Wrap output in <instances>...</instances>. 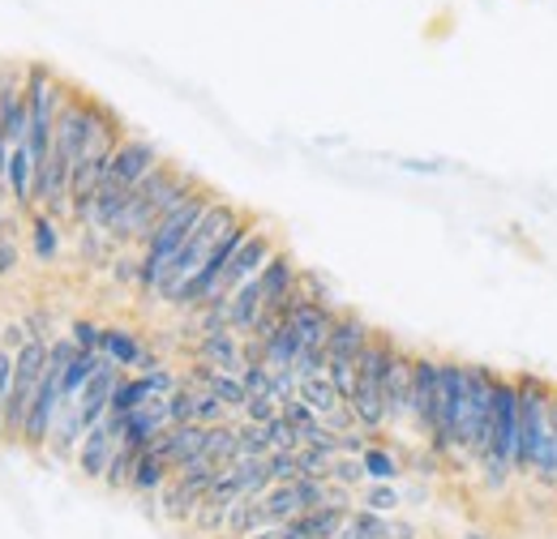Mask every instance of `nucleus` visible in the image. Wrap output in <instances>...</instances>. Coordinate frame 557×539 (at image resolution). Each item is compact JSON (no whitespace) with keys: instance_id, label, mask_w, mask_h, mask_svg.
<instances>
[{"instance_id":"obj_20","label":"nucleus","mask_w":557,"mask_h":539,"mask_svg":"<svg viewBox=\"0 0 557 539\" xmlns=\"http://www.w3.org/2000/svg\"><path fill=\"white\" fill-rule=\"evenodd\" d=\"M103 360H112L116 368H141V360L150 355L138 330L129 326H103V347H99Z\"/></svg>"},{"instance_id":"obj_35","label":"nucleus","mask_w":557,"mask_h":539,"mask_svg":"<svg viewBox=\"0 0 557 539\" xmlns=\"http://www.w3.org/2000/svg\"><path fill=\"white\" fill-rule=\"evenodd\" d=\"M360 505L373 510V514H395V510L404 505V492H399L395 484H369L364 497H360Z\"/></svg>"},{"instance_id":"obj_38","label":"nucleus","mask_w":557,"mask_h":539,"mask_svg":"<svg viewBox=\"0 0 557 539\" xmlns=\"http://www.w3.org/2000/svg\"><path fill=\"white\" fill-rule=\"evenodd\" d=\"M331 484H339V488H356V484H364V463H360V459H351V454H339V459L331 463Z\"/></svg>"},{"instance_id":"obj_11","label":"nucleus","mask_w":557,"mask_h":539,"mask_svg":"<svg viewBox=\"0 0 557 539\" xmlns=\"http://www.w3.org/2000/svg\"><path fill=\"white\" fill-rule=\"evenodd\" d=\"M278 253L275 236L271 231H262V227H253V236L236 249V258L227 262V270H223V296H232L240 283H249V278H258L262 274V266L271 262Z\"/></svg>"},{"instance_id":"obj_26","label":"nucleus","mask_w":557,"mask_h":539,"mask_svg":"<svg viewBox=\"0 0 557 539\" xmlns=\"http://www.w3.org/2000/svg\"><path fill=\"white\" fill-rule=\"evenodd\" d=\"M296 394H300V399H305V403L313 406V411H318V415H322V419H331V415H335V411H339V406H348V399H344V394H339V390H335V381H331V377H326V373H322V377H305V381H300V390H296Z\"/></svg>"},{"instance_id":"obj_39","label":"nucleus","mask_w":557,"mask_h":539,"mask_svg":"<svg viewBox=\"0 0 557 539\" xmlns=\"http://www.w3.org/2000/svg\"><path fill=\"white\" fill-rule=\"evenodd\" d=\"M267 467H271V479H275V484L300 479V459H296V450H275V454L267 459Z\"/></svg>"},{"instance_id":"obj_36","label":"nucleus","mask_w":557,"mask_h":539,"mask_svg":"<svg viewBox=\"0 0 557 539\" xmlns=\"http://www.w3.org/2000/svg\"><path fill=\"white\" fill-rule=\"evenodd\" d=\"M240 381H245L249 399H275V373H271L267 364H245ZM275 403H278V399H275Z\"/></svg>"},{"instance_id":"obj_19","label":"nucleus","mask_w":557,"mask_h":539,"mask_svg":"<svg viewBox=\"0 0 557 539\" xmlns=\"http://www.w3.org/2000/svg\"><path fill=\"white\" fill-rule=\"evenodd\" d=\"M262 313H267V304H262V287H258V278L240 283V287L227 296V326H232L240 338L253 335V326H258Z\"/></svg>"},{"instance_id":"obj_46","label":"nucleus","mask_w":557,"mask_h":539,"mask_svg":"<svg viewBox=\"0 0 557 539\" xmlns=\"http://www.w3.org/2000/svg\"><path fill=\"white\" fill-rule=\"evenodd\" d=\"M391 539H417V527H412V523H404V518H395V531H391Z\"/></svg>"},{"instance_id":"obj_33","label":"nucleus","mask_w":557,"mask_h":539,"mask_svg":"<svg viewBox=\"0 0 557 539\" xmlns=\"http://www.w3.org/2000/svg\"><path fill=\"white\" fill-rule=\"evenodd\" d=\"M138 459H141V450L121 446V450H116V459H112V467H108V475H103V488H108V492H125V488H129V479H134Z\"/></svg>"},{"instance_id":"obj_31","label":"nucleus","mask_w":557,"mask_h":539,"mask_svg":"<svg viewBox=\"0 0 557 539\" xmlns=\"http://www.w3.org/2000/svg\"><path fill=\"white\" fill-rule=\"evenodd\" d=\"M391 531H395V518H391V514H373V510H364V505L351 510L348 527H344L348 539H391Z\"/></svg>"},{"instance_id":"obj_43","label":"nucleus","mask_w":557,"mask_h":539,"mask_svg":"<svg viewBox=\"0 0 557 539\" xmlns=\"http://www.w3.org/2000/svg\"><path fill=\"white\" fill-rule=\"evenodd\" d=\"M278 539H313V536H309V523H305V514L287 518V523L278 527Z\"/></svg>"},{"instance_id":"obj_45","label":"nucleus","mask_w":557,"mask_h":539,"mask_svg":"<svg viewBox=\"0 0 557 539\" xmlns=\"http://www.w3.org/2000/svg\"><path fill=\"white\" fill-rule=\"evenodd\" d=\"M112 274H116L121 283H138V262H134V258H121V262H116V270H112Z\"/></svg>"},{"instance_id":"obj_3","label":"nucleus","mask_w":557,"mask_h":539,"mask_svg":"<svg viewBox=\"0 0 557 539\" xmlns=\"http://www.w3.org/2000/svg\"><path fill=\"white\" fill-rule=\"evenodd\" d=\"M240 218H245V214H240L236 205L223 202V198H214V205L202 214V223L194 227V236L185 240V249L172 258V266H168V274H163V283H159V291H154V296H159L163 304H172V300H176V291H181L198 270L207 266V258L214 253V245H219V240H223Z\"/></svg>"},{"instance_id":"obj_41","label":"nucleus","mask_w":557,"mask_h":539,"mask_svg":"<svg viewBox=\"0 0 557 539\" xmlns=\"http://www.w3.org/2000/svg\"><path fill=\"white\" fill-rule=\"evenodd\" d=\"M70 338H73V347H77V351H99V347H103V326L82 317V322H73L70 326Z\"/></svg>"},{"instance_id":"obj_7","label":"nucleus","mask_w":557,"mask_h":539,"mask_svg":"<svg viewBox=\"0 0 557 539\" xmlns=\"http://www.w3.org/2000/svg\"><path fill=\"white\" fill-rule=\"evenodd\" d=\"M44 373H48V342L30 338L13 355V386H9V403H4V437L9 441H22V424L44 386Z\"/></svg>"},{"instance_id":"obj_34","label":"nucleus","mask_w":557,"mask_h":539,"mask_svg":"<svg viewBox=\"0 0 557 539\" xmlns=\"http://www.w3.org/2000/svg\"><path fill=\"white\" fill-rule=\"evenodd\" d=\"M236 433H240V459H271L267 424H249V419H240Z\"/></svg>"},{"instance_id":"obj_47","label":"nucleus","mask_w":557,"mask_h":539,"mask_svg":"<svg viewBox=\"0 0 557 539\" xmlns=\"http://www.w3.org/2000/svg\"><path fill=\"white\" fill-rule=\"evenodd\" d=\"M549 433H554V454H557V386H554V399H549Z\"/></svg>"},{"instance_id":"obj_2","label":"nucleus","mask_w":557,"mask_h":539,"mask_svg":"<svg viewBox=\"0 0 557 539\" xmlns=\"http://www.w3.org/2000/svg\"><path fill=\"white\" fill-rule=\"evenodd\" d=\"M210 205H214V193L198 189L194 198H185L176 210H168V214L154 223V231H150V240L141 245V258H138V287L146 296L159 291V283H163V274L172 266V258L185 249V240L194 236V227L202 223V214H207Z\"/></svg>"},{"instance_id":"obj_25","label":"nucleus","mask_w":557,"mask_h":539,"mask_svg":"<svg viewBox=\"0 0 557 539\" xmlns=\"http://www.w3.org/2000/svg\"><path fill=\"white\" fill-rule=\"evenodd\" d=\"M172 467L154 454V450H146L138 459V467H134V479H129V492H138V497H159L163 488H168V479H172Z\"/></svg>"},{"instance_id":"obj_10","label":"nucleus","mask_w":557,"mask_h":539,"mask_svg":"<svg viewBox=\"0 0 557 539\" xmlns=\"http://www.w3.org/2000/svg\"><path fill=\"white\" fill-rule=\"evenodd\" d=\"M408 424L429 446L433 424H437V360L433 355H412V411H408Z\"/></svg>"},{"instance_id":"obj_16","label":"nucleus","mask_w":557,"mask_h":539,"mask_svg":"<svg viewBox=\"0 0 557 539\" xmlns=\"http://www.w3.org/2000/svg\"><path fill=\"white\" fill-rule=\"evenodd\" d=\"M296 283H300V266L292 262V253L278 249L275 258L262 266L258 274V287H262V304L275 309V313H287L292 300H296Z\"/></svg>"},{"instance_id":"obj_5","label":"nucleus","mask_w":557,"mask_h":539,"mask_svg":"<svg viewBox=\"0 0 557 539\" xmlns=\"http://www.w3.org/2000/svg\"><path fill=\"white\" fill-rule=\"evenodd\" d=\"M515 454H519V390L515 377L497 373V394H493V424H488V446L481 454V472L485 484L497 492L510 475H515Z\"/></svg>"},{"instance_id":"obj_42","label":"nucleus","mask_w":557,"mask_h":539,"mask_svg":"<svg viewBox=\"0 0 557 539\" xmlns=\"http://www.w3.org/2000/svg\"><path fill=\"white\" fill-rule=\"evenodd\" d=\"M278 415V403L275 399H249L245 411H240V419H249V424H271Z\"/></svg>"},{"instance_id":"obj_22","label":"nucleus","mask_w":557,"mask_h":539,"mask_svg":"<svg viewBox=\"0 0 557 539\" xmlns=\"http://www.w3.org/2000/svg\"><path fill=\"white\" fill-rule=\"evenodd\" d=\"M159 394H154V386H150V377L146 373H125L121 377V386H116V394H112V419H125V415H134L141 411L146 403H154Z\"/></svg>"},{"instance_id":"obj_40","label":"nucleus","mask_w":557,"mask_h":539,"mask_svg":"<svg viewBox=\"0 0 557 539\" xmlns=\"http://www.w3.org/2000/svg\"><path fill=\"white\" fill-rule=\"evenodd\" d=\"M267 441H271V454H275V450H300V433H296L283 415H275V419L267 424Z\"/></svg>"},{"instance_id":"obj_4","label":"nucleus","mask_w":557,"mask_h":539,"mask_svg":"<svg viewBox=\"0 0 557 539\" xmlns=\"http://www.w3.org/2000/svg\"><path fill=\"white\" fill-rule=\"evenodd\" d=\"M395 351H399L395 338L373 330L369 347L356 360V390H351L348 406L364 433H382L386 428V399H382V390H386V368H391Z\"/></svg>"},{"instance_id":"obj_24","label":"nucleus","mask_w":557,"mask_h":539,"mask_svg":"<svg viewBox=\"0 0 557 539\" xmlns=\"http://www.w3.org/2000/svg\"><path fill=\"white\" fill-rule=\"evenodd\" d=\"M262 527H271L262 497H240V501L227 510V536L232 539H249L253 531H262Z\"/></svg>"},{"instance_id":"obj_28","label":"nucleus","mask_w":557,"mask_h":539,"mask_svg":"<svg viewBox=\"0 0 557 539\" xmlns=\"http://www.w3.org/2000/svg\"><path fill=\"white\" fill-rule=\"evenodd\" d=\"M30 249H35L39 262H52L61 253V223H57V214H48V210L30 214Z\"/></svg>"},{"instance_id":"obj_15","label":"nucleus","mask_w":557,"mask_h":539,"mask_svg":"<svg viewBox=\"0 0 557 539\" xmlns=\"http://www.w3.org/2000/svg\"><path fill=\"white\" fill-rule=\"evenodd\" d=\"M194 360L198 364H207L214 373H245V338L236 335V330H214V335H198L194 342Z\"/></svg>"},{"instance_id":"obj_18","label":"nucleus","mask_w":557,"mask_h":539,"mask_svg":"<svg viewBox=\"0 0 557 539\" xmlns=\"http://www.w3.org/2000/svg\"><path fill=\"white\" fill-rule=\"evenodd\" d=\"M382 399H386V424H404L408 419V411H412V355L404 347L395 351V360L386 368Z\"/></svg>"},{"instance_id":"obj_6","label":"nucleus","mask_w":557,"mask_h":539,"mask_svg":"<svg viewBox=\"0 0 557 539\" xmlns=\"http://www.w3.org/2000/svg\"><path fill=\"white\" fill-rule=\"evenodd\" d=\"M493 394H497V373L485 364H468V394L459 415V454L481 463L488 446V424H493Z\"/></svg>"},{"instance_id":"obj_49","label":"nucleus","mask_w":557,"mask_h":539,"mask_svg":"<svg viewBox=\"0 0 557 539\" xmlns=\"http://www.w3.org/2000/svg\"><path fill=\"white\" fill-rule=\"evenodd\" d=\"M463 539H488V536H485V531H468Z\"/></svg>"},{"instance_id":"obj_32","label":"nucleus","mask_w":557,"mask_h":539,"mask_svg":"<svg viewBox=\"0 0 557 539\" xmlns=\"http://www.w3.org/2000/svg\"><path fill=\"white\" fill-rule=\"evenodd\" d=\"M262 505H267V518H271V527H283L287 518L305 514V510H300V497H296V484H275V488L262 497Z\"/></svg>"},{"instance_id":"obj_30","label":"nucleus","mask_w":557,"mask_h":539,"mask_svg":"<svg viewBox=\"0 0 557 539\" xmlns=\"http://www.w3.org/2000/svg\"><path fill=\"white\" fill-rule=\"evenodd\" d=\"M360 463H364V479H369V484H395V479L404 475L399 454H395V450H386V446H377V441H369V446H364Z\"/></svg>"},{"instance_id":"obj_50","label":"nucleus","mask_w":557,"mask_h":539,"mask_svg":"<svg viewBox=\"0 0 557 539\" xmlns=\"http://www.w3.org/2000/svg\"><path fill=\"white\" fill-rule=\"evenodd\" d=\"M0 240H4V218H0Z\"/></svg>"},{"instance_id":"obj_21","label":"nucleus","mask_w":557,"mask_h":539,"mask_svg":"<svg viewBox=\"0 0 557 539\" xmlns=\"http://www.w3.org/2000/svg\"><path fill=\"white\" fill-rule=\"evenodd\" d=\"M4 189H9V202L17 205V210L35 205V159H30L26 146H13L9 172H4Z\"/></svg>"},{"instance_id":"obj_29","label":"nucleus","mask_w":557,"mask_h":539,"mask_svg":"<svg viewBox=\"0 0 557 539\" xmlns=\"http://www.w3.org/2000/svg\"><path fill=\"white\" fill-rule=\"evenodd\" d=\"M159 505H163V518H172V523H194V514H198L202 497H198V492H189V488L172 475V479H168V488L159 492Z\"/></svg>"},{"instance_id":"obj_13","label":"nucleus","mask_w":557,"mask_h":539,"mask_svg":"<svg viewBox=\"0 0 557 539\" xmlns=\"http://www.w3.org/2000/svg\"><path fill=\"white\" fill-rule=\"evenodd\" d=\"M121 377H125V368H116L112 360H103V368L82 386V394L73 399V406H77V415H82V424H86V428H95V424H103V419H108V411H112V394H116Z\"/></svg>"},{"instance_id":"obj_23","label":"nucleus","mask_w":557,"mask_h":539,"mask_svg":"<svg viewBox=\"0 0 557 539\" xmlns=\"http://www.w3.org/2000/svg\"><path fill=\"white\" fill-rule=\"evenodd\" d=\"M82 437H86V424H82V415H77V406L65 403L61 406V415H57V428H52V437H48V450H52V459H77V446H82Z\"/></svg>"},{"instance_id":"obj_12","label":"nucleus","mask_w":557,"mask_h":539,"mask_svg":"<svg viewBox=\"0 0 557 539\" xmlns=\"http://www.w3.org/2000/svg\"><path fill=\"white\" fill-rule=\"evenodd\" d=\"M207 433L210 428H202V424H172L150 450H154L172 472H185L189 463H198V459L207 454Z\"/></svg>"},{"instance_id":"obj_48","label":"nucleus","mask_w":557,"mask_h":539,"mask_svg":"<svg viewBox=\"0 0 557 539\" xmlns=\"http://www.w3.org/2000/svg\"><path fill=\"white\" fill-rule=\"evenodd\" d=\"M249 539H278V527H262V531H253Z\"/></svg>"},{"instance_id":"obj_44","label":"nucleus","mask_w":557,"mask_h":539,"mask_svg":"<svg viewBox=\"0 0 557 539\" xmlns=\"http://www.w3.org/2000/svg\"><path fill=\"white\" fill-rule=\"evenodd\" d=\"M13 270H17V245L4 236L0 240V274H13Z\"/></svg>"},{"instance_id":"obj_17","label":"nucleus","mask_w":557,"mask_h":539,"mask_svg":"<svg viewBox=\"0 0 557 539\" xmlns=\"http://www.w3.org/2000/svg\"><path fill=\"white\" fill-rule=\"evenodd\" d=\"M116 450H121V441H116V433H112V424L103 419V424H95V428H86V437H82V446H77V472L86 475V479H99L103 484V475L112 467V459H116Z\"/></svg>"},{"instance_id":"obj_27","label":"nucleus","mask_w":557,"mask_h":539,"mask_svg":"<svg viewBox=\"0 0 557 539\" xmlns=\"http://www.w3.org/2000/svg\"><path fill=\"white\" fill-rule=\"evenodd\" d=\"M207 463H214L219 472L223 467H232L236 459H240V433H236V424L227 419V424H214L207 433V454H202Z\"/></svg>"},{"instance_id":"obj_9","label":"nucleus","mask_w":557,"mask_h":539,"mask_svg":"<svg viewBox=\"0 0 557 539\" xmlns=\"http://www.w3.org/2000/svg\"><path fill=\"white\" fill-rule=\"evenodd\" d=\"M159 163H163V159H159L154 141L125 134L121 141H116V150H112V167H108V180H116V185H125V189H138L141 180H146V176H150Z\"/></svg>"},{"instance_id":"obj_37","label":"nucleus","mask_w":557,"mask_h":539,"mask_svg":"<svg viewBox=\"0 0 557 539\" xmlns=\"http://www.w3.org/2000/svg\"><path fill=\"white\" fill-rule=\"evenodd\" d=\"M296 459H300V475L331 479V463H335V454H326V450H318V446H300V450H296Z\"/></svg>"},{"instance_id":"obj_14","label":"nucleus","mask_w":557,"mask_h":539,"mask_svg":"<svg viewBox=\"0 0 557 539\" xmlns=\"http://www.w3.org/2000/svg\"><path fill=\"white\" fill-rule=\"evenodd\" d=\"M335 313H339L335 304H318V300H305V296L292 300L287 322H292V330H296V338H300V351H305V347H326V342H331Z\"/></svg>"},{"instance_id":"obj_8","label":"nucleus","mask_w":557,"mask_h":539,"mask_svg":"<svg viewBox=\"0 0 557 539\" xmlns=\"http://www.w3.org/2000/svg\"><path fill=\"white\" fill-rule=\"evenodd\" d=\"M463 394H468V364H459V360H437V424H433V437H429L433 459L459 454Z\"/></svg>"},{"instance_id":"obj_1","label":"nucleus","mask_w":557,"mask_h":539,"mask_svg":"<svg viewBox=\"0 0 557 539\" xmlns=\"http://www.w3.org/2000/svg\"><path fill=\"white\" fill-rule=\"evenodd\" d=\"M519 390V454H515V475H536L545 484H557V454L554 433H549V399L554 381L536 373H515Z\"/></svg>"}]
</instances>
